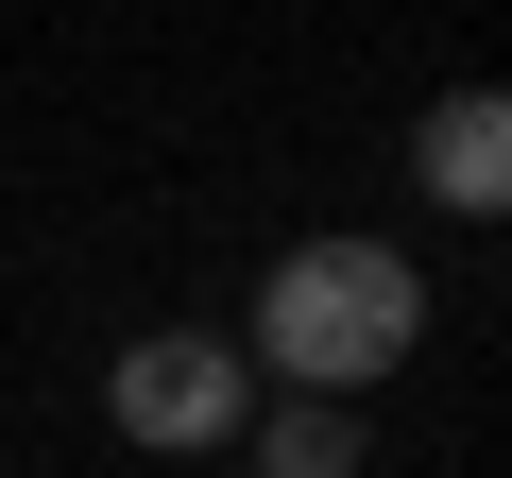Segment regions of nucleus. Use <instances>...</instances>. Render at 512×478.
Returning <instances> with one entry per match:
<instances>
[{"label":"nucleus","mask_w":512,"mask_h":478,"mask_svg":"<svg viewBox=\"0 0 512 478\" xmlns=\"http://www.w3.org/2000/svg\"><path fill=\"white\" fill-rule=\"evenodd\" d=\"M410 171H427V205L495 222V205H512V103H495V86H444L427 137H410Z\"/></svg>","instance_id":"nucleus-3"},{"label":"nucleus","mask_w":512,"mask_h":478,"mask_svg":"<svg viewBox=\"0 0 512 478\" xmlns=\"http://www.w3.org/2000/svg\"><path fill=\"white\" fill-rule=\"evenodd\" d=\"M256 478H359V410H342V393H274Z\"/></svg>","instance_id":"nucleus-4"},{"label":"nucleus","mask_w":512,"mask_h":478,"mask_svg":"<svg viewBox=\"0 0 512 478\" xmlns=\"http://www.w3.org/2000/svg\"><path fill=\"white\" fill-rule=\"evenodd\" d=\"M103 410H120V444H239L256 427V359L205 342V325H154V342H120Z\"/></svg>","instance_id":"nucleus-2"},{"label":"nucleus","mask_w":512,"mask_h":478,"mask_svg":"<svg viewBox=\"0 0 512 478\" xmlns=\"http://www.w3.org/2000/svg\"><path fill=\"white\" fill-rule=\"evenodd\" d=\"M410 342H427V274L393 239H291L256 274L239 359H274V393H376V376H410Z\"/></svg>","instance_id":"nucleus-1"}]
</instances>
